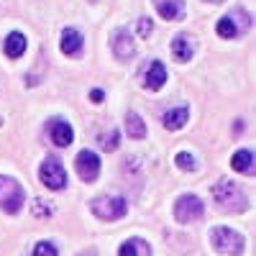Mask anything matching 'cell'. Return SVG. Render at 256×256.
I'll return each mask as SVG.
<instances>
[{"instance_id": "6da1fadb", "label": "cell", "mask_w": 256, "mask_h": 256, "mask_svg": "<svg viewBox=\"0 0 256 256\" xmlns=\"http://www.w3.org/2000/svg\"><path fill=\"white\" fill-rule=\"evenodd\" d=\"M212 198H216V202L228 210V212H241L246 210V195L241 192V187L233 182V180H220L216 187H212Z\"/></svg>"}, {"instance_id": "7a4b0ae2", "label": "cell", "mask_w": 256, "mask_h": 256, "mask_svg": "<svg viewBox=\"0 0 256 256\" xmlns=\"http://www.w3.org/2000/svg\"><path fill=\"white\" fill-rule=\"evenodd\" d=\"M210 244L218 254H226V256H241L244 254V236L236 233L233 228H226V226H218L210 230Z\"/></svg>"}, {"instance_id": "3957f363", "label": "cell", "mask_w": 256, "mask_h": 256, "mask_svg": "<svg viewBox=\"0 0 256 256\" xmlns=\"http://www.w3.org/2000/svg\"><path fill=\"white\" fill-rule=\"evenodd\" d=\"M24 202H26V192L18 184V180L0 174V208L10 212V216H16V212H20Z\"/></svg>"}, {"instance_id": "277c9868", "label": "cell", "mask_w": 256, "mask_h": 256, "mask_svg": "<svg viewBox=\"0 0 256 256\" xmlns=\"http://www.w3.org/2000/svg\"><path fill=\"white\" fill-rule=\"evenodd\" d=\"M90 208H92V212L100 220H118V218H123L128 212V202L123 198H118V195H113V198L110 195L95 198Z\"/></svg>"}, {"instance_id": "5b68a950", "label": "cell", "mask_w": 256, "mask_h": 256, "mask_svg": "<svg viewBox=\"0 0 256 256\" xmlns=\"http://www.w3.org/2000/svg\"><path fill=\"white\" fill-rule=\"evenodd\" d=\"M38 177L49 190H64L67 187V172H64V166L56 156L44 159V164H41V169H38Z\"/></svg>"}, {"instance_id": "8992f818", "label": "cell", "mask_w": 256, "mask_h": 256, "mask_svg": "<svg viewBox=\"0 0 256 256\" xmlns=\"http://www.w3.org/2000/svg\"><path fill=\"white\" fill-rule=\"evenodd\" d=\"M202 200L198 195H182L177 202H174V218L180 223H192V220H200L202 218Z\"/></svg>"}, {"instance_id": "52a82bcc", "label": "cell", "mask_w": 256, "mask_h": 256, "mask_svg": "<svg viewBox=\"0 0 256 256\" xmlns=\"http://www.w3.org/2000/svg\"><path fill=\"white\" fill-rule=\"evenodd\" d=\"M74 166H77V174L84 182H95L100 174V156L95 152H90V148H82L74 159Z\"/></svg>"}, {"instance_id": "ba28073f", "label": "cell", "mask_w": 256, "mask_h": 256, "mask_svg": "<svg viewBox=\"0 0 256 256\" xmlns=\"http://www.w3.org/2000/svg\"><path fill=\"white\" fill-rule=\"evenodd\" d=\"M164 82H166V67H164L159 59H154L144 70V88L146 90H162Z\"/></svg>"}, {"instance_id": "9c48e42d", "label": "cell", "mask_w": 256, "mask_h": 256, "mask_svg": "<svg viewBox=\"0 0 256 256\" xmlns=\"http://www.w3.org/2000/svg\"><path fill=\"white\" fill-rule=\"evenodd\" d=\"M49 134H52V141L56 146H70L74 141V131H72V126L67 120H62V118H54L49 120Z\"/></svg>"}, {"instance_id": "30bf717a", "label": "cell", "mask_w": 256, "mask_h": 256, "mask_svg": "<svg viewBox=\"0 0 256 256\" xmlns=\"http://www.w3.org/2000/svg\"><path fill=\"white\" fill-rule=\"evenodd\" d=\"M154 6L162 18L166 20H182L184 18V0H154Z\"/></svg>"}, {"instance_id": "8fae6325", "label": "cell", "mask_w": 256, "mask_h": 256, "mask_svg": "<svg viewBox=\"0 0 256 256\" xmlns=\"http://www.w3.org/2000/svg\"><path fill=\"white\" fill-rule=\"evenodd\" d=\"M3 49H6V54H8L10 59H18L20 54L26 52V36L20 34V31L8 34V36H6V41H3Z\"/></svg>"}, {"instance_id": "7c38bea8", "label": "cell", "mask_w": 256, "mask_h": 256, "mask_svg": "<svg viewBox=\"0 0 256 256\" xmlns=\"http://www.w3.org/2000/svg\"><path fill=\"white\" fill-rule=\"evenodd\" d=\"M59 49L64 52V54H77L80 49H82V36H80V31L77 28H64V34H62V41H59Z\"/></svg>"}, {"instance_id": "4fadbf2b", "label": "cell", "mask_w": 256, "mask_h": 256, "mask_svg": "<svg viewBox=\"0 0 256 256\" xmlns=\"http://www.w3.org/2000/svg\"><path fill=\"white\" fill-rule=\"evenodd\" d=\"M113 52H116V56H120V59H126V56H131L134 54V38H131V34L128 31H116V36H113Z\"/></svg>"}, {"instance_id": "5bb4252c", "label": "cell", "mask_w": 256, "mask_h": 256, "mask_svg": "<svg viewBox=\"0 0 256 256\" xmlns=\"http://www.w3.org/2000/svg\"><path fill=\"white\" fill-rule=\"evenodd\" d=\"M190 120V110L187 108H174L164 113V128L166 131H180V128Z\"/></svg>"}, {"instance_id": "9a60e30c", "label": "cell", "mask_w": 256, "mask_h": 256, "mask_svg": "<svg viewBox=\"0 0 256 256\" xmlns=\"http://www.w3.org/2000/svg\"><path fill=\"white\" fill-rule=\"evenodd\" d=\"M172 56H174L177 62H190V59H192V41H190L184 34H180V36L172 41Z\"/></svg>"}, {"instance_id": "2e32d148", "label": "cell", "mask_w": 256, "mask_h": 256, "mask_svg": "<svg viewBox=\"0 0 256 256\" xmlns=\"http://www.w3.org/2000/svg\"><path fill=\"white\" fill-rule=\"evenodd\" d=\"M118 256H152V248H148L141 238H134V241H126L118 248Z\"/></svg>"}, {"instance_id": "e0dca14e", "label": "cell", "mask_w": 256, "mask_h": 256, "mask_svg": "<svg viewBox=\"0 0 256 256\" xmlns=\"http://www.w3.org/2000/svg\"><path fill=\"white\" fill-rule=\"evenodd\" d=\"M126 131H128L131 138H146V126H144L138 113H128L126 116Z\"/></svg>"}, {"instance_id": "ac0fdd59", "label": "cell", "mask_w": 256, "mask_h": 256, "mask_svg": "<svg viewBox=\"0 0 256 256\" xmlns=\"http://www.w3.org/2000/svg\"><path fill=\"white\" fill-rule=\"evenodd\" d=\"M251 164H254V154H251V152H246V148L236 152V154H233V159H230V166L236 169V172H248Z\"/></svg>"}, {"instance_id": "d6986e66", "label": "cell", "mask_w": 256, "mask_h": 256, "mask_svg": "<svg viewBox=\"0 0 256 256\" xmlns=\"http://www.w3.org/2000/svg\"><path fill=\"white\" fill-rule=\"evenodd\" d=\"M218 36H223V38H233L238 34V28H236V24H233V18L230 16H223L220 20H218Z\"/></svg>"}, {"instance_id": "ffe728a7", "label": "cell", "mask_w": 256, "mask_h": 256, "mask_svg": "<svg viewBox=\"0 0 256 256\" xmlns=\"http://www.w3.org/2000/svg\"><path fill=\"white\" fill-rule=\"evenodd\" d=\"M174 164L180 169H184V172H195V169H198V162H195V156H192L190 152H180L174 156Z\"/></svg>"}, {"instance_id": "44dd1931", "label": "cell", "mask_w": 256, "mask_h": 256, "mask_svg": "<svg viewBox=\"0 0 256 256\" xmlns=\"http://www.w3.org/2000/svg\"><path fill=\"white\" fill-rule=\"evenodd\" d=\"M118 144H120V134H118V131H110V134H102V136H100L102 152H116Z\"/></svg>"}, {"instance_id": "7402d4cb", "label": "cell", "mask_w": 256, "mask_h": 256, "mask_svg": "<svg viewBox=\"0 0 256 256\" xmlns=\"http://www.w3.org/2000/svg\"><path fill=\"white\" fill-rule=\"evenodd\" d=\"M34 256H59V254H56V246H54V244H49V241H41V244H36Z\"/></svg>"}, {"instance_id": "603a6c76", "label": "cell", "mask_w": 256, "mask_h": 256, "mask_svg": "<svg viewBox=\"0 0 256 256\" xmlns=\"http://www.w3.org/2000/svg\"><path fill=\"white\" fill-rule=\"evenodd\" d=\"M152 31H154V26H152V18H141V20H138V36L148 38V36H152Z\"/></svg>"}, {"instance_id": "cb8c5ba5", "label": "cell", "mask_w": 256, "mask_h": 256, "mask_svg": "<svg viewBox=\"0 0 256 256\" xmlns=\"http://www.w3.org/2000/svg\"><path fill=\"white\" fill-rule=\"evenodd\" d=\"M102 98H105L102 90H92V92H90V100H92V102H102Z\"/></svg>"}, {"instance_id": "d4e9b609", "label": "cell", "mask_w": 256, "mask_h": 256, "mask_svg": "<svg viewBox=\"0 0 256 256\" xmlns=\"http://www.w3.org/2000/svg\"><path fill=\"white\" fill-rule=\"evenodd\" d=\"M82 256H95V251H88V254H82Z\"/></svg>"}, {"instance_id": "484cf974", "label": "cell", "mask_w": 256, "mask_h": 256, "mask_svg": "<svg viewBox=\"0 0 256 256\" xmlns=\"http://www.w3.org/2000/svg\"><path fill=\"white\" fill-rule=\"evenodd\" d=\"M212 3H220V0H212Z\"/></svg>"}]
</instances>
